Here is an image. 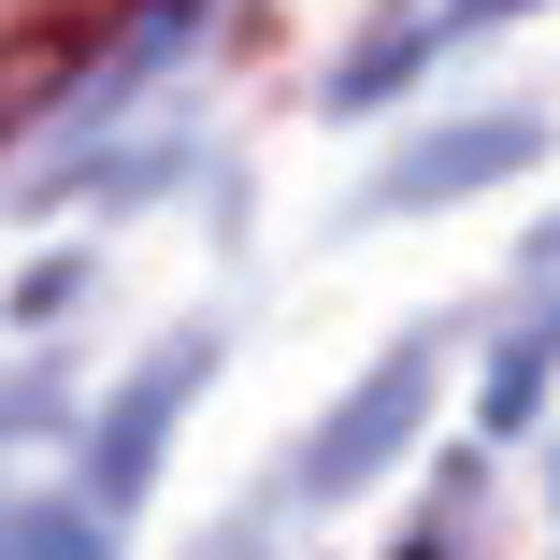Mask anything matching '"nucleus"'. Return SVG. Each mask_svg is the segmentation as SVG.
<instances>
[{
    "label": "nucleus",
    "instance_id": "obj_6",
    "mask_svg": "<svg viewBox=\"0 0 560 560\" xmlns=\"http://www.w3.org/2000/svg\"><path fill=\"white\" fill-rule=\"evenodd\" d=\"M546 259H560V215H546Z\"/></svg>",
    "mask_w": 560,
    "mask_h": 560
},
{
    "label": "nucleus",
    "instance_id": "obj_1",
    "mask_svg": "<svg viewBox=\"0 0 560 560\" xmlns=\"http://www.w3.org/2000/svg\"><path fill=\"white\" fill-rule=\"evenodd\" d=\"M417 402H431V346H388V360H374L346 402H330V431L302 445V475H288V489H302V503H346V489H374V475H388V445L417 431Z\"/></svg>",
    "mask_w": 560,
    "mask_h": 560
},
{
    "label": "nucleus",
    "instance_id": "obj_2",
    "mask_svg": "<svg viewBox=\"0 0 560 560\" xmlns=\"http://www.w3.org/2000/svg\"><path fill=\"white\" fill-rule=\"evenodd\" d=\"M532 159H546V116H532V101H503V116H475V130H431V144H402V159L360 187V215L460 201V187H489V173H532Z\"/></svg>",
    "mask_w": 560,
    "mask_h": 560
},
{
    "label": "nucleus",
    "instance_id": "obj_3",
    "mask_svg": "<svg viewBox=\"0 0 560 560\" xmlns=\"http://www.w3.org/2000/svg\"><path fill=\"white\" fill-rule=\"evenodd\" d=\"M215 374V346H201V330H187V346H159L130 388H116V417H101V503H130L144 475H159V431H173V402Z\"/></svg>",
    "mask_w": 560,
    "mask_h": 560
},
{
    "label": "nucleus",
    "instance_id": "obj_4",
    "mask_svg": "<svg viewBox=\"0 0 560 560\" xmlns=\"http://www.w3.org/2000/svg\"><path fill=\"white\" fill-rule=\"evenodd\" d=\"M187 44H201V0H159V15H144V30H130L116 58H101V72H86V101H72V130H101V116H116V101H130V86H159V72H173Z\"/></svg>",
    "mask_w": 560,
    "mask_h": 560
},
{
    "label": "nucleus",
    "instance_id": "obj_5",
    "mask_svg": "<svg viewBox=\"0 0 560 560\" xmlns=\"http://www.w3.org/2000/svg\"><path fill=\"white\" fill-rule=\"evenodd\" d=\"M0 560H101V532L44 503V517H15V532H0Z\"/></svg>",
    "mask_w": 560,
    "mask_h": 560
}]
</instances>
